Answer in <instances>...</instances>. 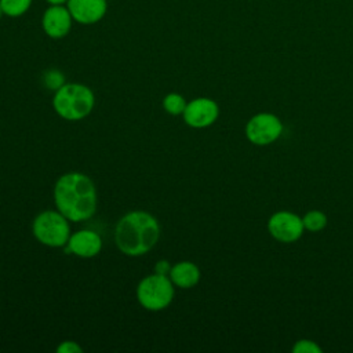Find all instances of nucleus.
<instances>
[{"instance_id": "16", "label": "nucleus", "mask_w": 353, "mask_h": 353, "mask_svg": "<svg viewBox=\"0 0 353 353\" xmlns=\"http://www.w3.org/2000/svg\"><path fill=\"white\" fill-rule=\"evenodd\" d=\"M44 84L47 88H51V90H58L63 85V74L59 72V70H55V69H51V70H47L44 73Z\"/></svg>"}, {"instance_id": "20", "label": "nucleus", "mask_w": 353, "mask_h": 353, "mask_svg": "<svg viewBox=\"0 0 353 353\" xmlns=\"http://www.w3.org/2000/svg\"><path fill=\"white\" fill-rule=\"evenodd\" d=\"M50 6H66L69 0H46Z\"/></svg>"}, {"instance_id": "13", "label": "nucleus", "mask_w": 353, "mask_h": 353, "mask_svg": "<svg viewBox=\"0 0 353 353\" xmlns=\"http://www.w3.org/2000/svg\"><path fill=\"white\" fill-rule=\"evenodd\" d=\"M302 221H303L305 229L309 232H320L327 226V222H328L327 215L319 210H312L306 212Z\"/></svg>"}, {"instance_id": "21", "label": "nucleus", "mask_w": 353, "mask_h": 353, "mask_svg": "<svg viewBox=\"0 0 353 353\" xmlns=\"http://www.w3.org/2000/svg\"><path fill=\"white\" fill-rule=\"evenodd\" d=\"M4 15V12H3V8H1V6H0V18Z\"/></svg>"}, {"instance_id": "3", "label": "nucleus", "mask_w": 353, "mask_h": 353, "mask_svg": "<svg viewBox=\"0 0 353 353\" xmlns=\"http://www.w3.org/2000/svg\"><path fill=\"white\" fill-rule=\"evenodd\" d=\"M95 98L91 88L79 83L63 84L55 91L52 105L65 120H81L94 109Z\"/></svg>"}, {"instance_id": "10", "label": "nucleus", "mask_w": 353, "mask_h": 353, "mask_svg": "<svg viewBox=\"0 0 353 353\" xmlns=\"http://www.w3.org/2000/svg\"><path fill=\"white\" fill-rule=\"evenodd\" d=\"M73 21L91 25L101 21L108 10L106 0H69L66 4Z\"/></svg>"}, {"instance_id": "7", "label": "nucleus", "mask_w": 353, "mask_h": 353, "mask_svg": "<svg viewBox=\"0 0 353 353\" xmlns=\"http://www.w3.org/2000/svg\"><path fill=\"white\" fill-rule=\"evenodd\" d=\"M268 230L280 243H294L302 237L305 226L299 215L283 210L269 218Z\"/></svg>"}, {"instance_id": "12", "label": "nucleus", "mask_w": 353, "mask_h": 353, "mask_svg": "<svg viewBox=\"0 0 353 353\" xmlns=\"http://www.w3.org/2000/svg\"><path fill=\"white\" fill-rule=\"evenodd\" d=\"M172 284L181 288H192L200 280V269L197 265L189 261H182L175 263L168 273Z\"/></svg>"}, {"instance_id": "15", "label": "nucleus", "mask_w": 353, "mask_h": 353, "mask_svg": "<svg viewBox=\"0 0 353 353\" xmlns=\"http://www.w3.org/2000/svg\"><path fill=\"white\" fill-rule=\"evenodd\" d=\"M163 108L165 109L167 113H170L172 116H178V114L183 113V110L186 108V101L181 94L171 92L164 97Z\"/></svg>"}, {"instance_id": "4", "label": "nucleus", "mask_w": 353, "mask_h": 353, "mask_svg": "<svg viewBox=\"0 0 353 353\" xmlns=\"http://www.w3.org/2000/svg\"><path fill=\"white\" fill-rule=\"evenodd\" d=\"M34 237L48 247H63L70 237L69 219L59 211H43L33 221Z\"/></svg>"}, {"instance_id": "11", "label": "nucleus", "mask_w": 353, "mask_h": 353, "mask_svg": "<svg viewBox=\"0 0 353 353\" xmlns=\"http://www.w3.org/2000/svg\"><path fill=\"white\" fill-rule=\"evenodd\" d=\"M68 248L80 258H92L102 248V239L94 230H79L70 234Z\"/></svg>"}, {"instance_id": "5", "label": "nucleus", "mask_w": 353, "mask_h": 353, "mask_svg": "<svg viewBox=\"0 0 353 353\" xmlns=\"http://www.w3.org/2000/svg\"><path fill=\"white\" fill-rule=\"evenodd\" d=\"M172 281L167 274L153 273L143 277L137 288L139 303L149 310H161L167 307L174 298Z\"/></svg>"}, {"instance_id": "2", "label": "nucleus", "mask_w": 353, "mask_h": 353, "mask_svg": "<svg viewBox=\"0 0 353 353\" xmlns=\"http://www.w3.org/2000/svg\"><path fill=\"white\" fill-rule=\"evenodd\" d=\"M160 237L157 219L146 211H131L116 225L114 241L123 254L138 256L146 254Z\"/></svg>"}, {"instance_id": "6", "label": "nucleus", "mask_w": 353, "mask_h": 353, "mask_svg": "<svg viewBox=\"0 0 353 353\" xmlns=\"http://www.w3.org/2000/svg\"><path fill=\"white\" fill-rule=\"evenodd\" d=\"M283 132L281 120L269 112H261L252 116L245 124L247 139L258 146L276 142Z\"/></svg>"}, {"instance_id": "1", "label": "nucleus", "mask_w": 353, "mask_h": 353, "mask_svg": "<svg viewBox=\"0 0 353 353\" xmlns=\"http://www.w3.org/2000/svg\"><path fill=\"white\" fill-rule=\"evenodd\" d=\"M54 200L58 211L73 222L91 218L97 210L94 182L81 172L62 175L55 183Z\"/></svg>"}, {"instance_id": "9", "label": "nucleus", "mask_w": 353, "mask_h": 353, "mask_svg": "<svg viewBox=\"0 0 353 353\" xmlns=\"http://www.w3.org/2000/svg\"><path fill=\"white\" fill-rule=\"evenodd\" d=\"M72 15L66 6H50L41 18V26L51 39L65 37L72 28Z\"/></svg>"}, {"instance_id": "14", "label": "nucleus", "mask_w": 353, "mask_h": 353, "mask_svg": "<svg viewBox=\"0 0 353 353\" xmlns=\"http://www.w3.org/2000/svg\"><path fill=\"white\" fill-rule=\"evenodd\" d=\"M32 0H0L4 15L17 18L23 15L30 8Z\"/></svg>"}, {"instance_id": "8", "label": "nucleus", "mask_w": 353, "mask_h": 353, "mask_svg": "<svg viewBox=\"0 0 353 353\" xmlns=\"http://www.w3.org/2000/svg\"><path fill=\"white\" fill-rule=\"evenodd\" d=\"M182 116L188 125L193 128H204L218 119L219 108L214 99L196 98L186 103Z\"/></svg>"}, {"instance_id": "17", "label": "nucleus", "mask_w": 353, "mask_h": 353, "mask_svg": "<svg viewBox=\"0 0 353 353\" xmlns=\"http://www.w3.org/2000/svg\"><path fill=\"white\" fill-rule=\"evenodd\" d=\"M294 353H321L323 349L314 341L310 339H299L292 346Z\"/></svg>"}, {"instance_id": "19", "label": "nucleus", "mask_w": 353, "mask_h": 353, "mask_svg": "<svg viewBox=\"0 0 353 353\" xmlns=\"http://www.w3.org/2000/svg\"><path fill=\"white\" fill-rule=\"evenodd\" d=\"M171 270V266L167 261H159L154 266V273H159V274H168Z\"/></svg>"}, {"instance_id": "18", "label": "nucleus", "mask_w": 353, "mask_h": 353, "mask_svg": "<svg viewBox=\"0 0 353 353\" xmlns=\"http://www.w3.org/2000/svg\"><path fill=\"white\" fill-rule=\"evenodd\" d=\"M81 350H83L81 346H79L76 342H70V341H65L57 347L58 353H79Z\"/></svg>"}]
</instances>
